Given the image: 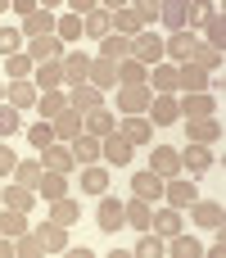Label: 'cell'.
<instances>
[{"mask_svg": "<svg viewBox=\"0 0 226 258\" xmlns=\"http://www.w3.org/2000/svg\"><path fill=\"white\" fill-rule=\"evenodd\" d=\"M208 86H213V77L199 63H177V91H190L195 95V91H208Z\"/></svg>", "mask_w": 226, "mask_h": 258, "instance_id": "obj_18", "label": "cell"}, {"mask_svg": "<svg viewBox=\"0 0 226 258\" xmlns=\"http://www.w3.org/2000/svg\"><path fill=\"white\" fill-rule=\"evenodd\" d=\"M68 104H72L77 113H95V109H104V91H95L91 82H82V86L68 91Z\"/></svg>", "mask_w": 226, "mask_h": 258, "instance_id": "obj_19", "label": "cell"}, {"mask_svg": "<svg viewBox=\"0 0 226 258\" xmlns=\"http://www.w3.org/2000/svg\"><path fill=\"white\" fill-rule=\"evenodd\" d=\"M32 63H45V59H63V41L59 36H36V41H27V50H23Z\"/></svg>", "mask_w": 226, "mask_h": 258, "instance_id": "obj_21", "label": "cell"}, {"mask_svg": "<svg viewBox=\"0 0 226 258\" xmlns=\"http://www.w3.org/2000/svg\"><path fill=\"white\" fill-rule=\"evenodd\" d=\"M36 195H41V200H63V195H68V177H63V172H41Z\"/></svg>", "mask_w": 226, "mask_h": 258, "instance_id": "obj_36", "label": "cell"}, {"mask_svg": "<svg viewBox=\"0 0 226 258\" xmlns=\"http://www.w3.org/2000/svg\"><path fill=\"white\" fill-rule=\"evenodd\" d=\"M131 9H136L140 27H145V23H159V5H154V0H140V5H131Z\"/></svg>", "mask_w": 226, "mask_h": 258, "instance_id": "obj_54", "label": "cell"}, {"mask_svg": "<svg viewBox=\"0 0 226 258\" xmlns=\"http://www.w3.org/2000/svg\"><path fill=\"white\" fill-rule=\"evenodd\" d=\"M23 50V32L18 27H0V54L9 59V54H18Z\"/></svg>", "mask_w": 226, "mask_h": 258, "instance_id": "obj_51", "label": "cell"}, {"mask_svg": "<svg viewBox=\"0 0 226 258\" xmlns=\"http://www.w3.org/2000/svg\"><path fill=\"white\" fill-rule=\"evenodd\" d=\"M59 82H63V63H59V59L36 63V86H41V91H59Z\"/></svg>", "mask_w": 226, "mask_h": 258, "instance_id": "obj_40", "label": "cell"}, {"mask_svg": "<svg viewBox=\"0 0 226 258\" xmlns=\"http://www.w3.org/2000/svg\"><path fill=\"white\" fill-rule=\"evenodd\" d=\"M72 163H77V159H72V150H68V145H59V141H54L50 150H41V168H45V172H63V177H68V172H72Z\"/></svg>", "mask_w": 226, "mask_h": 258, "instance_id": "obj_22", "label": "cell"}, {"mask_svg": "<svg viewBox=\"0 0 226 258\" xmlns=\"http://www.w3.org/2000/svg\"><path fill=\"white\" fill-rule=\"evenodd\" d=\"M190 218H195V227H204V231H217L226 222V213H222L217 200H195V204H190Z\"/></svg>", "mask_w": 226, "mask_h": 258, "instance_id": "obj_15", "label": "cell"}, {"mask_svg": "<svg viewBox=\"0 0 226 258\" xmlns=\"http://www.w3.org/2000/svg\"><path fill=\"white\" fill-rule=\"evenodd\" d=\"M163 200H168L172 209H186V204L199 200V186H195V181H181V177H168V181H163Z\"/></svg>", "mask_w": 226, "mask_h": 258, "instance_id": "obj_12", "label": "cell"}, {"mask_svg": "<svg viewBox=\"0 0 226 258\" xmlns=\"http://www.w3.org/2000/svg\"><path fill=\"white\" fill-rule=\"evenodd\" d=\"M208 14H213V5H186V32H190V27H204Z\"/></svg>", "mask_w": 226, "mask_h": 258, "instance_id": "obj_53", "label": "cell"}, {"mask_svg": "<svg viewBox=\"0 0 226 258\" xmlns=\"http://www.w3.org/2000/svg\"><path fill=\"white\" fill-rule=\"evenodd\" d=\"M149 91L177 95V63H154V68H149Z\"/></svg>", "mask_w": 226, "mask_h": 258, "instance_id": "obj_29", "label": "cell"}, {"mask_svg": "<svg viewBox=\"0 0 226 258\" xmlns=\"http://www.w3.org/2000/svg\"><path fill=\"white\" fill-rule=\"evenodd\" d=\"M118 86H149V68L140 59H122L118 63Z\"/></svg>", "mask_w": 226, "mask_h": 258, "instance_id": "obj_33", "label": "cell"}, {"mask_svg": "<svg viewBox=\"0 0 226 258\" xmlns=\"http://www.w3.org/2000/svg\"><path fill=\"white\" fill-rule=\"evenodd\" d=\"M0 204H5V209H18V213H32V204H36V190L14 181V186H5V190H0Z\"/></svg>", "mask_w": 226, "mask_h": 258, "instance_id": "obj_27", "label": "cell"}, {"mask_svg": "<svg viewBox=\"0 0 226 258\" xmlns=\"http://www.w3.org/2000/svg\"><path fill=\"white\" fill-rule=\"evenodd\" d=\"M14 254V240H9V236H0V258H9Z\"/></svg>", "mask_w": 226, "mask_h": 258, "instance_id": "obj_58", "label": "cell"}, {"mask_svg": "<svg viewBox=\"0 0 226 258\" xmlns=\"http://www.w3.org/2000/svg\"><path fill=\"white\" fill-rule=\"evenodd\" d=\"M82 118H86V132H91V136H100V141H104L109 132H118V118L109 113V104H104V109H95V113H82Z\"/></svg>", "mask_w": 226, "mask_h": 258, "instance_id": "obj_35", "label": "cell"}, {"mask_svg": "<svg viewBox=\"0 0 226 258\" xmlns=\"http://www.w3.org/2000/svg\"><path fill=\"white\" fill-rule=\"evenodd\" d=\"M190 63H199L204 73H222V50H213V45H204V41H199V45H195V59H190Z\"/></svg>", "mask_w": 226, "mask_h": 258, "instance_id": "obj_44", "label": "cell"}, {"mask_svg": "<svg viewBox=\"0 0 226 258\" xmlns=\"http://www.w3.org/2000/svg\"><path fill=\"white\" fill-rule=\"evenodd\" d=\"M163 249H168L172 258H204V245H199V240H190V236H181V231H177V236H168V245H163Z\"/></svg>", "mask_w": 226, "mask_h": 258, "instance_id": "obj_38", "label": "cell"}, {"mask_svg": "<svg viewBox=\"0 0 226 258\" xmlns=\"http://www.w3.org/2000/svg\"><path fill=\"white\" fill-rule=\"evenodd\" d=\"M23 136H27V141H32V145H36V154H41V150H50V145H54V127H50V122H41V118H36V122H32V127H27V132H23Z\"/></svg>", "mask_w": 226, "mask_h": 258, "instance_id": "obj_45", "label": "cell"}, {"mask_svg": "<svg viewBox=\"0 0 226 258\" xmlns=\"http://www.w3.org/2000/svg\"><path fill=\"white\" fill-rule=\"evenodd\" d=\"M181 154V168H190L195 177H204L208 168H213V150L208 145H186V150H177Z\"/></svg>", "mask_w": 226, "mask_h": 258, "instance_id": "obj_25", "label": "cell"}, {"mask_svg": "<svg viewBox=\"0 0 226 258\" xmlns=\"http://www.w3.org/2000/svg\"><path fill=\"white\" fill-rule=\"evenodd\" d=\"M54 36L63 41V50H68V45H77V41H82V18H77V14L54 18Z\"/></svg>", "mask_w": 226, "mask_h": 258, "instance_id": "obj_39", "label": "cell"}, {"mask_svg": "<svg viewBox=\"0 0 226 258\" xmlns=\"http://www.w3.org/2000/svg\"><path fill=\"white\" fill-rule=\"evenodd\" d=\"M14 254L18 258H41V240L32 236V227H27L23 236H14Z\"/></svg>", "mask_w": 226, "mask_h": 258, "instance_id": "obj_50", "label": "cell"}, {"mask_svg": "<svg viewBox=\"0 0 226 258\" xmlns=\"http://www.w3.org/2000/svg\"><path fill=\"white\" fill-rule=\"evenodd\" d=\"M59 63H63V82H68V86H82V82L91 77V54H77V50H72V54H63Z\"/></svg>", "mask_w": 226, "mask_h": 258, "instance_id": "obj_23", "label": "cell"}, {"mask_svg": "<svg viewBox=\"0 0 226 258\" xmlns=\"http://www.w3.org/2000/svg\"><path fill=\"white\" fill-rule=\"evenodd\" d=\"M14 132H23V113L9 109V104H0V141H9Z\"/></svg>", "mask_w": 226, "mask_h": 258, "instance_id": "obj_48", "label": "cell"}, {"mask_svg": "<svg viewBox=\"0 0 226 258\" xmlns=\"http://www.w3.org/2000/svg\"><path fill=\"white\" fill-rule=\"evenodd\" d=\"M177 109L186 122H195V118H213L217 100H213V91H195V95H177Z\"/></svg>", "mask_w": 226, "mask_h": 258, "instance_id": "obj_2", "label": "cell"}, {"mask_svg": "<svg viewBox=\"0 0 226 258\" xmlns=\"http://www.w3.org/2000/svg\"><path fill=\"white\" fill-rule=\"evenodd\" d=\"M14 14H23V18H32V14H36V5H32V0H14Z\"/></svg>", "mask_w": 226, "mask_h": 258, "instance_id": "obj_57", "label": "cell"}, {"mask_svg": "<svg viewBox=\"0 0 226 258\" xmlns=\"http://www.w3.org/2000/svg\"><path fill=\"white\" fill-rule=\"evenodd\" d=\"M195 45H199V36H195V32H172V36L163 41V54H168V59L190 63V59H195Z\"/></svg>", "mask_w": 226, "mask_h": 258, "instance_id": "obj_16", "label": "cell"}, {"mask_svg": "<svg viewBox=\"0 0 226 258\" xmlns=\"http://www.w3.org/2000/svg\"><path fill=\"white\" fill-rule=\"evenodd\" d=\"M186 136H190V145H217L222 141V122L217 118H195V122H186Z\"/></svg>", "mask_w": 226, "mask_h": 258, "instance_id": "obj_9", "label": "cell"}, {"mask_svg": "<svg viewBox=\"0 0 226 258\" xmlns=\"http://www.w3.org/2000/svg\"><path fill=\"white\" fill-rule=\"evenodd\" d=\"M77 186H82V195H91V200H100L104 190H109V168H82V177H77Z\"/></svg>", "mask_w": 226, "mask_h": 258, "instance_id": "obj_26", "label": "cell"}, {"mask_svg": "<svg viewBox=\"0 0 226 258\" xmlns=\"http://www.w3.org/2000/svg\"><path fill=\"white\" fill-rule=\"evenodd\" d=\"M36 95H41V91H36V82H32V77H23V82H9V86H5V104H9V109H18V113H23V109H36Z\"/></svg>", "mask_w": 226, "mask_h": 258, "instance_id": "obj_4", "label": "cell"}, {"mask_svg": "<svg viewBox=\"0 0 226 258\" xmlns=\"http://www.w3.org/2000/svg\"><path fill=\"white\" fill-rule=\"evenodd\" d=\"M149 231H159L163 240L177 236V231H181V213H177V209H159V213L149 218Z\"/></svg>", "mask_w": 226, "mask_h": 258, "instance_id": "obj_41", "label": "cell"}, {"mask_svg": "<svg viewBox=\"0 0 226 258\" xmlns=\"http://www.w3.org/2000/svg\"><path fill=\"white\" fill-rule=\"evenodd\" d=\"M131 59H140L145 68H154V63L163 59V41H159L154 32H140V36H131Z\"/></svg>", "mask_w": 226, "mask_h": 258, "instance_id": "obj_6", "label": "cell"}, {"mask_svg": "<svg viewBox=\"0 0 226 258\" xmlns=\"http://www.w3.org/2000/svg\"><path fill=\"white\" fill-rule=\"evenodd\" d=\"M68 150H72V159H77L82 168L100 163V136H91V132H82V136H77V141H72Z\"/></svg>", "mask_w": 226, "mask_h": 258, "instance_id": "obj_30", "label": "cell"}, {"mask_svg": "<svg viewBox=\"0 0 226 258\" xmlns=\"http://www.w3.org/2000/svg\"><path fill=\"white\" fill-rule=\"evenodd\" d=\"M145 118H149L154 127H172V122H181L177 95H154V100H149V109H145Z\"/></svg>", "mask_w": 226, "mask_h": 258, "instance_id": "obj_5", "label": "cell"}, {"mask_svg": "<svg viewBox=\"0 0 226 258\" xmlns=\"http://www.w3.org/2000/svg\"><path fill=\"white\" fill-rule=\"evenodd\" d=\"M131 254H136V258H159V254H168V249H163V240H149V236L140 231V240H136Z\"/></svg>", "mask_w": 226, "mask_h": 258, "instance_id": "obj_52", "label": "cell"}, {"mask_svg": "<svg viewBox=\"0 0 226 258\" xmlns=\"http://www.w3.org/2000/svg\"><path fill=\"white\" fill-rule=\"evenodd\" d=\"M63 109H68V95H63V91H41V95H36V118H41V122H54Z\"/></svg>", "mask_w": 226, "mask_h": 258, "instance_id": "obj_24", "label": "cell"}, {"mask_svg": "<svg viewBox=\"0 0 226 258\" xmlns=\"http://www.w3.org/2000/svg\"><path fill=\"white\" fill-rule=\"evenodd\" d=\"M95 222H100V231H118V227H127V218H122V200H113L109 190L100 195V209H95Z\"/></svg>", "mask_w": 226, "mask_h": 258, "instance_id": "obj_13", "label": "cell"}, {"mask_svg": "<svg viewBox=\"0 0 226 258\" xmlns=\"http://www.w3.org/2000/svg\"><path fill=\"white\" fill-rule=\"evenodd\" d=\"M77 218H82V204H72L68 195H63V200H50V222H59V227H77Z\"/></svg>", "mask_w": 226, "mask_h": 258, "instance_id": "obj_37", "label": "cell"}, {"mask_svg": "<svg viewBox=\"0 0 226 258\" xmlns=\"http://www.w3.org/2000/svg\"><path fill=\"white\" fill-rule=\"evenodd\" d=\"M159 18H163L172 32H186V5H181V0H168V5H159Z\"/></svg>", "mask_w": 226, "mask_h": 258, "instance_id": "obj_43", "label": "cell"}, {"mask_svg": "<svg viewBox=\"0 0 226 258\" xmlns=\"http://www.w3.org/2000/svg\"><path fill=\"white\" fill-rule=\"evenodd\" d=\"M32 236L41 240V254H63V245H68V227H59V222H41V227H32Z\"/></svg>", "mask_w": 226, "mask_h": 258, "instance_id": "obj_14", "label": "cell"}, {"mask_svg": "<svg viewBox=\"0 0 226 258\" xmlns=\"http://www.w3.org/2000/svg\"><path fill=\"white\" fill-rule=\"evenodd\" d=\"M113 32H118V36H127V41H131V36H140V32H145V27H140V18H136V9H131V5H118V9H113Z\"/></svg>", "mask_w": 226, "mask_h": 258, "instance_id": "obj_31", "label": "cell"}, {"mask_svg": "<svg viewBox=\"0 0 226 258\" xmlns=\"http://www.w3.org/2000/svg\"><path fill=\"white\" fill-rule=\"evenodd\" d=\"M23 231H27V213L0 209V236H23Z\"/></svg>", "mask_w": 226, "mask_h": 258, "instance_id": "obj_46", "label": "cell"}, {"mask_svg": "<svg viewBox=\"0 0 226 258\" xmlns=\"http://www.w3.org/2000/svg\"><path fill=\"white\" fill-rule=\"evenodd\" d=\"M50 127H54V141H59V145H72V141H77V136L86 132V118H82V113H77V109L68 104V109H63V113H59V118L50 122Z\"/></svg>", "mask_w": 226, "mask_h": 258, "instance_id": "obj_3", "label": "cell"}, {"mask_svg": "<svg viewBox=\"0 0 226 258\" xmlns=\"http://www.w3.org/2000/svg\"><path fill=\"white\" fill-rule=\"evenodd\" d=\"M204 27H208V41H204V45H213V50H222V36H226V18H222V9H213Z\"/></svg>", "mask_w": 226, "mask_h": 258, "instance_id": "obj_49", "label": "cell"}, {"mask_svg": "<svg viewBox=\"0 0 226 258\" xmlns=\"http://www.w3.org/2000/svg\"><path fill=\"white\" fill-rule=\"evenodd\" d=\"M27 41H36V36H54V14L50 9H36L32 18H23V27H18Z\"/></svg>", "mask_w": 226, "mask_h": 258, "instance_id": "obj_28", "label": "cell"}, {"mask_svg": "<svg viewBox=\"0 0 226 258\" xmlns=\"http://www.w3.org/2000/svg\"><path fill=\"white\" fill-rule=\"evenodd\" d=\"M5 77H9V82H23V77H32V59H27L23 50H18V54H9V59H5Z\"/></svg>", "mask_w": 226, "mask_h": 258, "instance_id": "obj_47", "label": "cell"}, {"mask_svg": "<svg viewBox=\"0 0 226 258\" xmlns=\"http://www.w3.org/2000/svg\"><path fill=\"white\" fill-rule=\"evenodd\" d=\"M41 172H45V168H41V154H36V159H18V168H14V181H18V186H32V190H36Z\"/></svg>", "mask_w": 226, "mask_h": 258, "instance_id": "obj_42", "label": "cell"}, {"mask_svg": "<svg viewBox=\"0 0 226 258\" xmlns=\"http://www.w3.org/2000/svg\"><path fill=\"white\" fill-rule=\"evenodd\" d=\"M131 154H136V145H131L122 132H109V136L100 141V159H104V163H113V168H127V163H131Z\"/></svg>", "mask_w": 226, "mask_h": 258, "instance_id": "obj_1", "label": "cell"}, {"mask_svg": "<svg viewBox=\"0 0 226 258\" xmlns=\"http://www.w3.org/2000/svg\"><path fill=\"white\" fill-rule=\"evenodd\" d=\"M113 100H118V109H122V113H145V109H149V100H154V91H149V86H118V95H113Z\"/></svg>", "mask_w": 226, "mask_h": 258, "instance_id": "obj_7", "label": "cell"}, {"mask_svg": "<svg viewBox=\"0 0 226 258\" xmlns=\"http://www.w3.org/2000/svg\"><path fill=\"white\" fill-rule=\"evenodd\" d=\"M95 9H100L95 0H72V14H77V18H86V14H95Z\"/></svg>", "mask_w": 226, "mask_h": 258, "instance_id": "obj_56", "label": "cell"}, {"mask_svg": "<svg viewBox=\"0 0 226 258\" xmlns=\"http://www.w3.org/2000/svg\"><path fill=\"white\" fill-rule=\"evenodd\" d=\"M14 168H18V154L0 141V177H14Z\"/></svg>", "mask_w": 226, "mask_h": 258, "instance_id": "obj_55", "label": "cell"}, {"mask_svg": "<svg viewBox=\"0 0 226 258\" xmlns=\"http://www.w3.org/2000/svg\"><path fill=\"white\" fill-rule=\"evenodd\" d=\"M100 59H109V63L131 59V41H127V36H118V32H109V36L100 41Z\"/></svg>", "mask_w": 226, "mask_h": 258, "instance_id": "obj_32", "label": "cell"}, {"mask_svg": "<svg viewBox=\"0 0 226 258\" xmlns=\"http://www.w3.org/2000/svg\"><path fill=\"white\" fill-rule=\"evenodd\" d=\"M109 32H113V9H109V5H100L95 14H86V18H82V36H95V41H104Z\"/></svg>", "mask_w": 226, "mask_h": 258, "instance_id": "obj_20", "label": "cell"}, {"mask_svg": "<svg viewBox=\"0 0 226 258\" xmlns=\"http://www.w3.org/2000/svg\"><path fill=\"white\" fill-rule=\"evenodd\" d=\"M95 91H118V63H109V59H100V54H91V77H86Z\"/></svg>", "mask_w": 226, "mask_h": 258, "instance_id": "obj_17", "label": "cell"}, {"mask_svg": "<svg viewBox=\"0 0 226 258\" xmlns=\"http://www.w3.org/2000/svg\"><path fill=\"white\" fill-rule=\"evenodd\" d=\"M0 104H5V86H0Z\"/></svg>", "mask_w": 226, "mask_h": 258, "instance_id": "obj_59", "label": "cell"}, {"mask_svg": "<svg viewBox=\"0 0 226 258\" xmlns=\"http://www.w3.org/2000/svg\"><path fill=\"white\" fill-rule=\"evenodd\" d=\"M118 132H122L131 145H149V141H154V122H149L145 113H127V118L118 122Z\"/></svg>", "mask_w": 226, "mask_h": 258, "instance_id": "obj_8", "label": "cell"}, {"mask_svg": "<svg viewBox=\"0 0 226 258\" xmlns=\"http://www.w3.org/2000/svg\"><path fill=\"white\" fill-rule=\"evenodd\" d=\"M122 218H127V227H131V231H149L154 209H149L145 200H136V195H131V204H122Z\"/></svg>", "mask_w": 226, "mask_h": 258, "instance_id": "obj_34", "label": "cell"}, {"mask_svg": "<svg viewBox=\"0 0 226 258\" xmlns=\"http://www.w3.org/2000/svg\"><path fill=\"white\" fill-rule=\"evenodd\" d=\"M149 172H159L163 181L177 177V172H181V154H177L172 145H154V150H149Z\"/></svg>", "mask_w": 226, "mask_h": 258, "instance_id": "obj_10", "label": "cell"}, {"mask_svg": "<svg viewBox=\"0 0 226 258\" xmlns=\"http://www.w3.org/2000/svg\"><path fill=\"white\" fill-rule=\"evenodd\" d=\"M0 190H5V186H0Z\"/></svg>", "mask_w": 226, "mask_h": 258, "instance_id": "obj_60", "label": "cell"}, {"mask_svg": "<svg viewBox=\"0 0 226 258\" xmlns=\"http://www.w3.org/2000/svg\"><path fill=\"white\" fill-rule=\"evenodd\" d=\"M131 195L136 200H145V204H154V200H163V177L159 172H131Z\"/></svg>", "mask_w": 226, "mask_h": 258, "instance_id": "obj_11", "label": "cell"}]
</instances>
